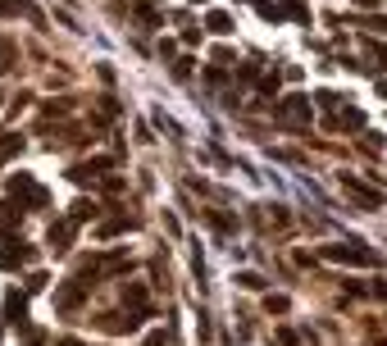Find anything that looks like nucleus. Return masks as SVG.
<instances>
[{"mask_svg": "<svg viewBox=\"0 0 387 346\" xmlns=\"http://www.w3.org/2000/svg\"><path fill=\"white\" fill-rule=\"evenodd\" d=\"M10 196H14V206H32V210H46V187H37L28 173H19V178H10Z\"/></svg>", "mask_w": 387, "mask_h": 346, "instance_id": "nucleus-1", "label": "nucleus"}, {"mask_svg": "<svg viewBox=\"0 0 387 346\" xmlns=\"http://www.w3.org/2000/svg\"><path fill=\"white\" fill-rule=\"evenodd\" d=\"M328 260H342V264H378L374 251H365L360 242H342V246H323Z\"/></svg>", "mask_w": 387, "mask_h": 346, "instance_id": "nucleus-2", "label": "nucleus"}, {"mask_svg": "<svg viewBox=\"0 0 387 346\" xmlns=\"http://www.w3.org/2000/svg\"><path fill=\"white\" fill-rule=\"evenodd\" d=\"M23 264H32V246L23 237H5V246H0V269H23Z\"/></svg>", "mask_w": 387, "mask_h": 346, "instance_id": "nucleus-3", "label": "nucleus"}, {"mask_svg": "<svg viewBox=\"0 0 387 346\" xmlns=\"http://www.w3.org/2000/svg\"><path fill=\"white\" fill-rule=\"evenodd\" d=\"M278 114L287 123H310L314 119V105H310V96H283L278 100Z\"/></svg>", "mask_w": 387, "mask_h": 346, "instance_id": "nucleus-4", "label": "nucleus"}, {"mask_svg": "<svg viewBox=\"0 0 387 346\" xmlns=\"http://www.w3.org/2000/svg\"><path fill=\"white\" fill-rule=\"evenodd\" d=\"M342 192L351 196V201H360L365 210H378V206H383V196H378L374 187H365L360 178H351V173H342Z\"/></svg>", "mask_w": 387, "mask_h": 346, "instance_id": "nucleus-5", "label": "nucleus"}, {"mask_svg": "<svg viewBox=\"0 0 387 346\" xmlns=\"http://www.w3.org/2000/svg\"><path fill=\"white\" fill-rule=\"evenodd\" d=\"M260 14H265V19H301V23H310V10L305 5H301V0H283V5H265V0H260Z\"/></svg>", "mask_w": 387, "mask_h": 346, "instance_id": "nucleus-6", "label": "nucleus"}, {"mask_svg": "<svg viewBox=\"0 0 387 346\" xmlns=\"http://www.w3.org/2000/svg\"><path fill=\"white\" fill-rule=\"evenodd\" d=\"M14 14H23V19H32V23H46V14L37 10L32 0H0V19H14Z\"/></svg>", "mask_w": 387, "mask_h": 346, "instance_id": "nucleus-7", "label": "nucleus"}, {"mask_svg": "<svg viewBox=\"0 0 387 346\" xmlns=\"http://www.w3.org/2000/svg\"><path fill=\"white\" fill-rule=\"evenodd\" d=\"M82 292H87V287H82V282H64V287H59V292H55V305H59V310H77V305H82Z\"/></svg>", "mask_w": 387, "mask_h": 346, "instance_id": "nucleus-8", "label": "nucleus"}, {"mask_svg": "<svg viewBox=\"0 0 387 346\" xmlns=\"http://www.w3.org/2000/svg\"><path fill=\"white\" fill-rule=\"evenodd\" d=\"M100 328H105V333H133L137 314H100Z\"/></svg>", "mask_w": 387, "mask_h": 346, "instance_id": "nucleus-9", "label": "nucleus"}, {"mask_svg": "<svg viewBox=\"0 0 387 346\" xmlns=\"http://www.w3.org/2000/svg\"><path fill=\"white\" fill-rule=\"evenodd\" d=\"M46 242H50V251H68V242H73V224H50V233H46Z\"/></svg>", "mask_w": 387, "mask_h": 346, "instance_id": "nucleus-10", "label": "nucleus"}, {"mask_svg": "<svg viewBox=\"0 0 387 346\" xmlns=\"http://www.w3.org/2000/svg\"><path fill=\"white\" fill-rule=\"evenodd\" d=\"M5 319H10V324H23V319H28V301H23L19 292L5 296Z\"/></svg>", "mask_w": 387, "mask_h": 346, "instance_id": "nucleus-11", "label": "nucleus"}, {"mask_svg": "<svg viewBox=\"0 0 387 346\" xmlns=\"http://www.w3.org/2000/svg\"><path fill=\"white\" fill-rule=\"evenodd\" d=\"M205 28H210L214 37H228V33H232V19H228V14H223V10H214L210 19H205Z\"/></svg>", "mask_w": 387, "mask_h": 346, "instance_id": "nucleus-12", "label": "nucleus"}, {"mask_svg": "<svg viewBox=\"0 0 387 346\" xmlns=\"http://www.w3.org/2000/svg\"><path fill=\"white\" fill-rule=\"evenodd\" d=\"M23 151V137L19 132H0V160H10V155Z\"/></svg>", "mask_w": 387, "mask_h": 346, "instance_id": "nucleus-13", "label": "nucleus"}, {"mask_svg": "<svg viewBox=\"0 0 387 346\" xmlns=\"http://www.w3.org/2000/svg\"><path fill=\"white\" fill-rule=\"evenodd\" d=\"M100 215V206H96V201H77V206H73V215H68V224H82V219H96Z\"/></svg>", "mask_w": 387, "mask_h": 346, "instance_id": "nucleus-14", "label": "nucleus"}, {"mask_svg": "<svg viewBox=\"0 0 387 346\" xmlns=\"http://www.w3.org/2000/svg\"><path fill=\"white\" fill-rule=\"evenodd\" d=\"M128 228H133L128 215H123V219H105V224H100V237H119V233H128Z\"/></svg>", "mask_w": 387, "mask_h": 346, "instance_id": "nucleus-15", "label": "nucleus"}, {"mask_svg": "<svg viewBox=\"0 0 387 346\" xmlns=\"http://www.w3.org/2000/svg\"><path fill=\"white\" fill-rule=\"evenodd\" d=\"M337 123H342V128H351V132H355V128H365V114H360V109H355V105H346L342 114H337Z\"/></svg>", "mask_w": 387, "mask_h": 346, "instance_id": "nucleus-16", "label": "nucleus"}, {"mask_svg": "<svg viewBox=\"0 0 387 346\" xmlns=\"http://www.w3.org/2000/svg\"><path fill=\"white\" fill-rule=\"evenodd\" d=\"M123 301L133 305V310H146V287H142V282H133V287H123Z\"/></svg>", "mask_w": 387, "mask_h": 346, "instance_id": "nucleus-17", "label": "nucleus"}, {"mask_svg": "<svg viewBox=\"0 0 387 346\" xmlns=\"http://www.w3.org/2000/svg\"><path fill=\"white\" fill-rule=\"evenodd\" d=\"M278 86H283L278 73H260V91H265V96H278Z\"/></svg>", "mask_w": 387, "mask_h": 346, "instance_id": "nucleus-18", "label": "nucleus"}, {"mask_svg": "<svg viewBox=\"0 0 387 346\" xmlns=\"http://www.w3.org/2000/svg\"><path fill=\"white\" fill-rule=\"evenodd\" d=\"M237 282H242L246 292H260V287H265V278H260V273H237Z\"/></svg>", "mask_w": 387, "mask_h": 346, "instance_id": "nucleus-19", "label": "nucleus"}, {"mask_svg": "<svg viewBox=\"0 0 387 346\" xmlns=\"http://www.w3.org/2000/svg\"><path fill=\"white\" fill-rule=\"evenodd\" d=\"M100 114H105V119H114V114H119V100L105 96V100H100Z\"/></svg>", "mask_w": 387, "mask_h": 346, "instance_id": "nucleus-20", "label": "nucleus"}, {"mask_svg": "<svg viewBox=\"0 0 387 346\" xmlns=\"http://www.w3.org/2000/svg\"><path fill=\"white\" fill-rule=\"evenodd\" d=\"M287 305H292L287 296H269V310H274V314H287Z\"/></svg>", "mask_w": 387, "mask_h": 346, "instance_id": "nucleus-21", "label": "nucleus"}, {"mask_svg": "<svg viewBox=\"0 0 387 346\" xmlns=\"http://www.w3.org/2000/svg\"><path fill=\"white\" fill-rule=\"evenodd\" d=\"M278 342H283V346H296V333H292V328H283V333H278Z\"/></svg>", "mask_w": 387, "mask_h": 346, "instance_id": "nucleus-22", "label": "nucleus"}, {"mask_svg": "<svg viewBox=\"0 0 387 346\" xmlns=\"http://www.w3.org/2000/svg\"><path fill=\"white\" fill-rule=\"evenodd\" d=\"M146 346H164V333H151V337H146Z\"/></svg>", "mask_w": 387, "mask_h": 346, "instance_id": "nucleus-23", "label": "nucleus"}, {"mask_svg": "<svg viewBox=\"0 0 387 346\" xmlns=\"http://www.w3.org/2000/svg\"><path fill=\"white\" fill-rule=\"evenodd\" d=\"M55 346H82V342H77V337H59Z\"/></svg>", "mask_w": 387, "mask_h": 346, "instance_id": "nucleus-24", "label": "nucleus"}, {"mask_svg": "<svg viewBox=\"0 0 387 346\" xmlns=\"http://www.w3.org/2000/svg\"><path fill=\"white\" fill-rule=\"evenodd\" d=\"M355 5H360V10H374V5H378V0H355Z\"/></svg>", "mask_w": 387, "mask_h": 346, "instance_id": "nucleus-25", "label": "nucleus"}, {"mask_svg": "<svg viewBox=\"0 0 387 346\" xmlns=\"http://www.w3.org/2000/svg\"><path fill=\"white\" fill-rule=\"evenodd\" d=\"M187 5H210V0H187Z\"/></svg>", "mask_w": 387, "mask_h": 346, "instance_id": "nucleus-26", "label": "nucleus"}, {"mask_svg": "<svg viewBox=\"0 0 387 346\" xmlns=\"http://www.w3.org/2000/svg\"><path fill=\"white\" fill-rule=\"evenodd\" d=\"M378 91H383V96H387V82H378Z\"/></svg>", "mask_w": 387, "mask_h": 346, "instance_id": "nucleus-27", "label": "nucleus"}, {"mask_svg": "<svg viewBox=\"0 0 387 346\" xmlns=\"http://www.w3.org/2000/svg\"><path fill=\"white\" fill-rule=\"evenodd\" d=\"M0 100H5V96H0Z\"/></svg>", "mask_w": 387, "mask_h": 346, "instance_id": "nucleus-28", "label": "nucleus"}]
</instances>
